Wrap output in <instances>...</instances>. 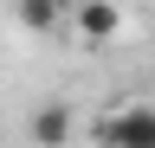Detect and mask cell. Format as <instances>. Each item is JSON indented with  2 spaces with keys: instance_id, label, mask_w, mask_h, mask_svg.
<instances>
[{
  "instance_id": "2",
  "label": "cell",
  "mask_w": 155,
  "mask_h": 148,
  "mask_svg": "<svg viewBox=\"0 0 155 148\" xmlns=\"http://www.w3.org/2000/svg\"><path fill=\"white\" fill-rule=\"evenodd\" d=\"M78 32H84V39H116V32H123V13H116L110 0H78Z\"/></svg>"
},
{
  "instance_id": "1",
  "label": "cell",
  "mask_w": 155,
  "mask_h": 148,
  "mask_svg": "<svg viewBox=\"0 0 155 148\" xmlns=\"http://www.w3.org/2000/svg\"><path fill=\"white\" fill-rule=\"evenodd\" d=\"M97 142L104 148H155V109L129 103V109H116V116H104L97 122Z\"/></svg>"
},
{
  "instance_id": "4",
  "label": "cell",
  "mask_w": 155,
  "mask_h": 148,
  "mask_svg": "<svg viewBox=\"0 0 155 148\" xmlns=\"http://www.w3.org/2000/svg\"><path fill=\"white\" fill-rule=\"evenodd\" d=\"M19 26L26 32H52L58 26V0H19Z\"/></svg>"
},
{
  "instance_id": "3",
  "label": "cell",
  "mask_w": 155,
  "mask_h": 148,
  "mask_svg": "<svg viewBox=\"0 0 155 148\" xmlns=\"http://www.w3.org/2000/svg\"><path fill=\"white\" fill-rule=\"evenodd\" d=\"M32 142H39V148H65V142H71V109H65V103H45V109L32 116Z\"/></svg>"
}]
</instances>
